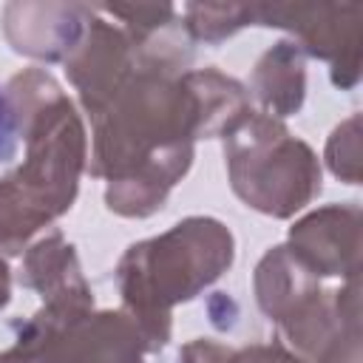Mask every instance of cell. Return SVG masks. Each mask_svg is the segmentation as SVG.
Segmentation results:
<instances>
[{
  "instance_id": "obj_1",
  "label": "cell",
  "mask_w": 363,
  "mask_h": 363,
  "mask_svg": "<svg viewBox=\"0 0 363 363\" xmlns=\"http://www.w3.org/2000/svg\"><path fill=\"white\" fill-rule=\"evenodd\" d=\"M14 136L26 159L0 179V250L23 244L71 210L85 164V130L62 88L40 68H26L6 88Z\"/></svg>"
},
{
  "instance_id": "obj_2",
  "label": "cell",
  "mask_w": 363,
  "mask_h": 363,
  "mask_svg": "<svg viewBox=\"0 0 363 363\" xmlns=\"http://www.w3.org/2000/svg\"><path fill=\"white\" fill-rule=\"evenodd\" d=\"M235 255L230 230L207 216L173 224L167 233L130 244L116 267L122 312L139 329L147 352L170 337V309L210 286Z\"/></svg>"
},
{
  "instance_id": "obj_3",
  "label": "cell",
  "mask_w": 363,
  "mask_h": 363,
  "mask_svg": "<svg viewBox=\"0 0 363 363\" xmlns=\"http://www.w3.org/2000/svg\"><path fill=\"white\" fill-rule=\"evenodd\" d=\"M230 184L247 207L286 218L320 193V164L281 119L250 113L224 136Z\"/></svg>"
},
{
  "instance_id": "obj_4",
  "label": "cell",
  "mask_w": 363,
  "mask_h": 363,
  "mask_svg": "<svg viewBox=\"0 0 363 363\" xmlns=\"http://www.w3.org/2000/svg\"><path fill=\"white\" fill-rule=\"evenodd\" d=\"M255 26L289 28L303 48L332 65L337 88H354L360 79L363 6L360 3H255Z\"/></svg>"
},
{
  "instance_id": "obj_5",
  "label": "cell",
  "mask_w": 363,
  "mask_h": 363,
  "mask_svg": "<svg viewBox=\"0 0 363 363\" xmlns=\"http://www.w3.org/2000/svg\"><path fill=\"white\" fill-rule=\"evenodd\" d=\"M136 68V48L125 28H116L99 6H88V26L79 45L65 60V74L79 91L91 119L111 105Z\"/></svg>"
},
{
  "instance_id": "obj_6",
  "label": "cell",
  "mask_w": 363,
  "mask_h": 363,
  "mask_svg": "<svg viewBox=\"0 0 363 363\" xmlns=\"http://www.w3.org/2000/svg\"><path fill=\"white\" fill-rule=\"evenodd\" d=\"M289 252L318 275L357 278L360 269V207L329 204L289 230Z\"/></svg>"
},
{
  "instance_id": "obj_7",
  "label": "cell",
  "mask_w": 363,
  "mask_h": 363,
  "mask_svg": "<svg viewBox=\"0 0 363 363\" xmlns=\"http://www.w3.org/2000/svg\"><path fill=\"white\" fill-rule=\"evenodd\" d=\"M85 26V3H9L3 11V28L11 48L45 62H65L79 45Z\"/></svg>"
},
{
  "instance_id": "obj_8",
  "label": "cell",
  "mask_w": 363,
  "mask_h": 363,
  "mask_svg": "<svg viewBox=\"0 0 363 363\" xmlns=\"http://www.w3.org/2000/svg\"><path fill=\"white\" fill-rule=\"evenodd\" d=\"M147 352L125 312H88L62 329L51 363H142Z\"/></svg>"
},
{
  "instance_id": "obj_9",
  "label": "cell",
  "mask_w": 363,
  "mask_h": 363,
  "mask_svg": "<svg viewBox=\"0 0 363 363\" xmlns=\"http://www.w3.org/2000/svg\"><path fill=\"white\" fill-rule=\"evenodd\" d=\"M326 292L318 278L289 252L286 244L272 247L258 269H255V298L261 312L278 323V329H289L298 323Z\"/></svg>"
},
{
  "instance_id": "obj_10",
  "label": "cell",
  "mask_w": 363,
  "mask_h": 363,
  "mask_svg": "<svg viewBox=\"0 0 363 363\" xmlns=\"http://www.w3.org/2000/svg\"><path fill=\"white\" fill-rule=\"evenodd\" d=\"M20 284L37 289L43 303H79L94 306L91 286L82 278L74 247L62 238L60 230H51L34 247L26 250Z\"/></svg>"
},
{
  "instance_id": "obj_11",
  "label": "cell",
  "mask_w": 363,
  "mask_h": 363,
  "mask_svg": "<svg viewBox=\"0 0 363 363\" xmlns=\"http://www.w3.org/2000/svg\"><path fill=\"white\" fill-rule=\"evenodd\" d=\"M306 54L295 40L272 45L252 71V91L269 111L267 116H292L303 105L306 91Z\"/></svg>"
},
{
  "instance_id": "obj_12",
  "label": "cell",
  "mask_w": 363,
  "mask_h": 363,
  "mask_svg": "<svg viewBox=\"0 0 363 363\" xmlns=\"http://www.w3.org/2000/svg\"><path fill=\"white\" fill-rule=\"evenodd\" d=\"M244 26H255V3H190L184 6V31L190 34V40L221 43Z\"/></svg>"
},
{
  "instance_id": "obj_13",
  "label": "cell",
  "mask_w": 363,
  "mask_h": 363,
  "mask_svg": "<svg viewBox=\"0 0 363 363\" xmlns=\"http://www.w3.org/2000/svg\"><path fill=\"white\" fill-rule=\"evenodd\" d=\"M360 119L349 116L343 125L335 128V133L329 136L326 145V162L332 167V173L349 184L360 182V133H357Z\"/></svg>"
},
{
  "instance_id": "obj_14",
  "label": "cell",
  "mask_w": 363,
  "mask_h": 363,
  "mask_svg": "<svg viewBox=\"0 0 363 363\" xmlns=\"http://www.w3.org/2000/svg\"><path fill=\"white\" fill-rule=\"evenodd\" d=\"M318 363H360V326L340 329L318 352Z\"/></svg>"
},
{
  "instance_id": "obj_15",
  "label": "cell",
  "mask_w": 363,
  "mask_h": 363,
  "mask_svg": "<svg viewBox=\"0 0 363 363\" xmlns=\"http://www.w3.org/2000/svg\"><path fill=\"white\" fill-rule=\"evenodd\" d=\"M227 363H301L298 357H292L289 352H284L281 346H250L241 352H230Z\"/></svg>"
},
{
  "instance_id": "obj_16",
  "label": "cell",
  "mask_w": 363,
  "mask_h": 363,
  "mask_svg": "<svg viewBox=\"0 0 363 363\" xmlns=\"http://www.w3.org/2000/svg\"><path fill=\"white\" fill-rule=\"evenodd\" d=\"M14 128H11V113H9V102L6 94L0 91V156L11 153V142H14Z\"/></svg>"
},
{
  "instance_id": "obj_17",
  "label": "cell",
  "mask_w": 363,
  "mask_h": 363,
  "mask_svg": "<svg viewBox=\"0 0 363 363\" xmlns=\"http://www.w3.org/2000/svg\"><path fill=\"white\" fill-rule=\"evenodd\" d=\"M11 298V272H9V264L0 258V309L9 303Z\"/></svg>"
}]
</instances>
